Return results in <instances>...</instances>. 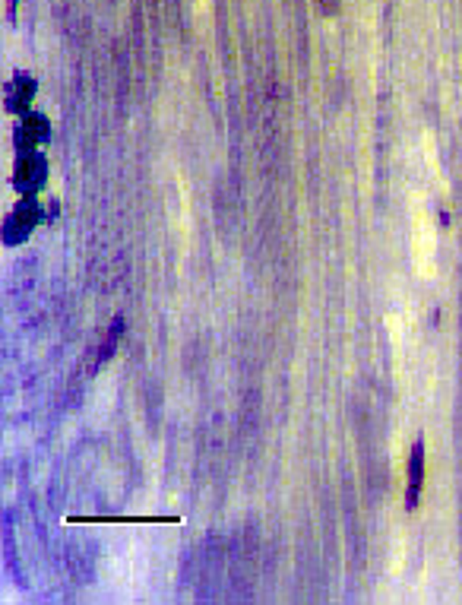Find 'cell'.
<instances>
[{
  "instance_id": "obj_1",
  "label": "cell",
  "mask_w": 462,
  "mask_h": 605,
  "mask_svg": "<svg viewBox=\"0 0 462 605\" xmlns=\"http://www.w3.org/2000/svg\"><path fill=\"white\" fill-rule=\"evenodd\" d=\"M421 485H424V440H415L409 453V488H405V507L415 511L421 498Z\"/></svg>"
},
{
  "instance_id": "obj_2",
  "label": "cell",
  "mask_w": 462,
  "mask_h": 605,
  "mask_svg": "<svg viewBox=\"0 0 462 605\" xmlns=\"http://www.w3.org/2000/svg\"><path fill=\"white\" fill-rule=\"evenodd\" d=\"M32 226H35V203L26 200L23 206L10 216V222H6V228H10V232H6V241H23Z\"/></svg>"
},
{
  "instance_id": "obj_3",
  "label": "cell",
  "mask_w": 462,
  "mask_h": 605,
  "mask_svg": "<svg viewBox=\"0 0 462 605\" xmlns=\"http://www.w3.org/2000/svg\"><path fill=\"white\" fill-rule=\"evenodd\" d=\"M32 92H35V83L29 77H16L6 89V101H10V108H23L32 99Z\"/></svg>"
}]
</instances>
